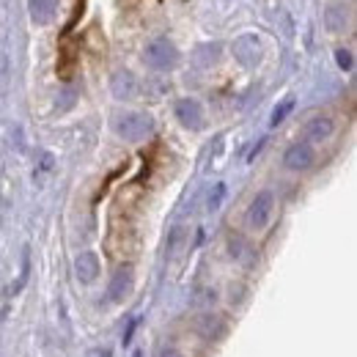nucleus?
Here are the masks:
<instances>
[{
  "instance_id": "obj_15",
  "label": "nucleus",
  "mask_w": 357,
  "mask_h": 357,
  "mask_svg": "<svg viewBox=\"0 0 357 357\" xmlns=\"http://www.w3.org/2000/svg\"><path fill=\"white\" fill-rule=\"evenodd\" d=\"M223 195H225V187H223V184H217V187H214V195H209V209H217V207H220Z\"/></svg>"
},
{
  "instance_id": "obj_2",
  "label": "nucleus",
  "mask_w": 357,
  "mask_h": 357,
  "mask_svg": "<svg viewBox=\"0 0 357 357\" xmlns=\"http://www.w3.org/2000/svg\"><path fill=\"white\" fill-rule=\"evenodd\" d=\"M176 61H179V53H176V47H173L168 39H157V42H151V44L146 47V64H148L151 69L168 71L176 67Z\"/></svg>"
},
{
  "instance_id": "obj_9",
  "label": "nucleus",
  "mask_w": 357,
  "mask_h": 357,
  "mask_svg": "<svg viewBox=\"0 0 357 357\" xmlns=\"http://www.w3.org/2000/svg\"><path fill=\"white\" fill-rule=\"evenodd\" d=\"M28 8H31L33 22L44 25V22L53 19V14H55V8H58V0H28Z\"/></svg>"
},
{
  "instance_id": "obj_17",
  "label": "nucleus",
  "mask_w": 357,
  "mask_h": 357,
  "mask_svg": "<svg viewBox=\"0 0 357 357\" xmlns=\"http://www.w3.org/2000/svg\"><path fill=\"white\" fill-rule=\"evenodd\" d=\"M96 357H110V352H102V355H96Z\"/></svg>"
},
{
  "instance_id": "obj_13",
  "label": "nucleus",
  "mask_w": 357,
  "mask_h": 357,
  "mask_svg": "<svg viewBox=\"0 0 357 357\" xmlns=\"http://www.w3.org/2000/svg\"><path fill=\"white\" fill-rule=\"evenodd\" d=\"M336 61H338V67L347 71H352V67H355V61H352V53L349 50H338L336 53Z\"/></svg>"
},
{
  "instance_id": "obj_7",
  "label": "nucleus",
  "mask_w": 357,
  "mask_h": 357,
  "mask_svg": "<svg viewBox=\"0 0 357 357\" xmlns=\"http://www.w3.org/2000/svg\"><path fill=\"white\" fill-rule=\"evenodd\" d=\"M130 286H132V270H130V267H121V270L116 272V278L110 281L107 299H110V302H121V299H124V294L130 291Z\"/></svg>"
},
{
  "instance_id": "obj_11",
  "label": "nucleus",
  "mask_w": 357,
  "mask_h": 357,
  "mask_svg": "<svg viewBox=\"0 0 357 357\" xmlns=\"http://www.w3.org/2000/svg\"><path fill=\"white\" fill-rule=\"evenodd\" d=\"M324 22H327V28H330L333 33H341V31L349 25V11H347L344 6H330L327 14H324Z\"/></svg>"
},
{
  "instance_id": "obj_6",
  "label": "nucleus",
  "mask_w": 357,
  "mask_h": 357,
  "mask_svg": "<svg viewBox=\"0 0 357 357\" xmlns=\"http://www.w3.org/2000/svg\"><path fill=\"white\" fill-rule=\"evenodd\" d=\"M336 132V121L330 119V116H316V119H311L308 124H305V138L308 141H327L330 135Z\"/></svg>"
},
{
  "instance_id": "obj_4",
  "label": "nucleus",
  "mask_w": 357,
  "mask_h": 357,
  "mask_svg": "<svg viewBox=\"0 0 357 357\" xmlns=\"http://www.w3.org/2000/svg\"><path fill=\"white\" fill-rule=\"evenodd\" d=\"M316 162V151L308 141H299L294 146H288L284 154V165L288 171H308Z\"/></svg>"
},
{
  "instance_id": "obj_12",
  "label": "nucleus",
  "mask_w": 357,
  "mask_h": 357,
  "mask_svg": "<svg viewBox=\"0 0 357 357\" xmlns=\"http://www.w3.org/2000/svg\"><path fill=\"white\" fill-rule=\"evenodd\" d=\"M198 330H201V336H204V338H217V336L223 333V319H217V316H207V319L198 324Z\"/></svg>"
},
{
  "instance_id": "obj_8",
  "label": "nucleus",
  "mask_w": 357,
  "mask_h": 357,
  "mask_svg": "<svg viewBox=\"0 0 357 357\" xmlns=\"http://www.w3.org/2000/svg\"><path fill=\"white\" fill-rule=\"evenodd\" d=\"M113 94H116L119 99H132V96L138 94L135 77H132L130 71H119V74L113 77Z\"/></svg>"
},
{
  "instance_id": "obj_10",
  "label": "nucleus",
  "mask_w": 357,
  "mask_h": 357,
  "mask_svg": "<svg viewBox=\"0 0 357 357\" xmlns=\"http://www.w3.org/2000/svg\"><path fill=\"white\" fill-rule=\"evenodd\" d=\"M74 267H77V275H80L82 281H94V278L99 275V259H96L94 253H82V256H77Z\"/></svg>"
},
{
  "instance_id": "obj_3",
  "label": "nucleus",
  "mask_w": 357,
  "mask_h": 357,
  "mask_svg": "<svg viewBox=\"0 0 357 357\" xmlns=\"http://www.w3.org/2000/svg\"><path fill=\"white\" fill-rule=\"evenodd\" d=\"M116 130H119V135H121L124 141H132V143L146 141V138L151 135V119H148V116H141V113H127V116L119 119Z\"/></svg>"
},
{
  "instance_id": "obj_16",
  "label": "nucleus",
  "mask_w": 357,
  "mask_h": 357,
  "mask_svg": "<svg viewBox=\"0 0 357 357\" xmlns=\"http://www.w3.org/2000/svg\"><path fill=\"white\" fill-rule=\"evenodd\" d=\"M159 357H184V355H182V349H179V347H173V344H165V347L159 349Z\"/></svg>"
},
{
  "instance_id": "obj_1",
  "label": "nucleus",
  "mask_w": 357,
  "mask_h": 357,
  "mask_svg": "<svg viewBox=\"0 0 357 357\" xmlns=\"http://www.w3.org/2000/svg\"><path fill=\"white\" fill-rule=\"evenodd\" d=\"M272 212H275V193L272 190L256 193V198L247 207V225L256 228V231L267 228V223L272 220Z\"/></svg>"
},
{
  "instance_id": "obj_5",
  "label": "nucleus",
  "mask_w": 357,
  "mask_h": 357,
  "mask_svg": "<svg viewBox=\"0 0 357 357\" xmlns=\"http://www.w3.org/2000/svg\"><path fill=\"white\" fill-rule=\"evenodd\" d=\"M176 119L184 124V127H193L198 130L204 124V110H201V102L198 99H182L176 105Z\"/></svg>"
},
{
  "instance_id": "obj_14",
  "label": "nucleus",
  "mask_w": 357,
  "mask_h": 357,
  "mask_svg": "<svg viewBox=\"0 0 357 357\" xmlns=\"http://www.w3.org/2000/svg\"><path fill=\"white\" fill-rule=\"evenodd\" d=\"M291 107H294V102H291V99H286L281 107H275V113H272V124H281V121L286 119V113H288Z\"/></svg>"
}]
</instances>
